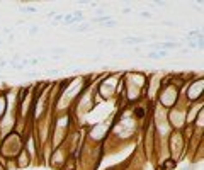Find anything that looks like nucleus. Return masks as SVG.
I'll return each mask as SVG.
<instances>
[{"instance_id":"39448f33","label":"nucleus","mask_w":204,"mask_h":170,"mask_svg":"<svg viewBox=\"0 0 204 170\" xmlns=\"http://www.w3.org/2000/svg\"><path fill=\"white\" fill-rule=\"evenodd\" d=\"M165 56H169L167 51H158V53H150V55H148L150 60H160V58H165Z\"/></svg>"},{"instance_id":"f03ea898","label":"nucleus","mask_w":204,"mask_h":170,"mask_svg":"<svg viewBox=\"0 0 204 170\" xmlns=\"http://www.w3.org/2000/svg\"><path fill=\"white\" fill-rule=\"evenodd\" d=\"M17 162H19V167H27L29 162H31V157H29V153L24 148L19 151V155H17Z\"/></svg>"},{"instance_id":"423d86ee","label":"nucleus","mask_w":204,"mask_h":170,"mask_svg":"<svg viewBox=\"0 0 204 170\" xmlns=\"http://www.w3.org/2000/svg\"><path fill=\"white\" fill-rule=\"evenodd\" d=\"M175 167H177V162L172 158V160H167V163L163 165L162 168H163V170H170V168H175Z\"/></svg>"},{"instance_id":"ddd939ff","label":"nucleus","mask_w":204,"mask_h":170,"mask_svg":"<svg viewBox=\"0 0 204 170\" xmlns=\"http://www.w3.org/2000/svg\"><path fill=\"white\" fill-rule=\"evenodd\" d=\"M0 43H2V41H0Z\"/></svg>"},{"instance_id":"6e6552de","label":"nucleus","mask_w":204,"mask_h":170,"mask_svg":"<svg viewBox=\"0 0 204 170\" xmlns=\"http://www.w3.org/2000/svg\"><path fill=\"white\" fill-rule=\"evenodd\" d=\"M51 51H54V53H67V49L65 48H53Z\"/></svg>"},{"instance_id":"1a4fd4ad","label":"nucleus","mask_w":204,"mask_h":170,"mask_svg":"<svg viewBox=\"0 0 204 170\" xmlns=\"http://www.w3.org/2000/svg\"><path fill=\"white\" fill-rule=\"evenodd\" d=\"M39 27H31V34H34V32H38Z\"/></svg>"},{"instance_id":"f8f14e48","label":"nucleus","mask_w":204,"mask_h":170,"mask_svg":"<svg viewBox=\"0 0 204 170\" xmlns=\"http://www.w3.org/2000/svg\"><path fill=\"white\" fill-rule=\"evenodd\" d=\"M156 170H163V168H162V167H160V168H156Z\"/></svg>"},{"instance_id":"9b49d317","label":"nucleus","mask_w":204,"mask_h":170,"mask_svg":"<svg viewBox=\"0 0 204 170\" xmlns=\"http://www.w3.org/2000/svg\"><path fill=\"white\" fill-rule=\"evenodd\" d=\"M184 170H194V167L191 165V167H187V168H184Z\"/></svg>"},{"instance_id":"20e7f679","label":"nucleus","mask_w":204,"mask_h":170,"mask_svg":"<svg viewBox=\"0 0 204 170\" xmlns=\"http://www.w3.org/2000/svg\"><path fill=\"white\" fill-rule=\"evenodd\" d=\"M7 113V97L5 95H0V117Z\"/></svg>"},{"instance_id":"7ed1b4c3","label":"nucleus","mask_w":204,"mask_h":170,"mask_svg":"<svg viewBox=\"0 0 204 170\" xmlns=\"http://www.w3.org/2000/svg\"><path fill=\"white\" fill-rule=\"evenodd\" d=\"M145 43V38H124L123 44H141Z\"/></svg>"},{"instance_id":"0eeeda50","label":"nucleus","mask_w":204,"mask_h":170,"mask_svg":"<svg viewBox=\"0 0 204 170\" xmlns=\"http://www.w3.org/2000/svg\"><path fill=\"white\" fill-rule=\"evenodd\" d=\"M116 22L114 21H107V22H104V27H114Z\"/></svg>"},{"instance_id":"9d476101","label":"nucleus","mask_w":204,"mask_h":170,"mask_svg":"<svg viewBox=\"0 0 204 170\" xmlns=\"http://www.w3.org/2000/svg\"><path fill=\"white\" fill-rule=\"evenodd\" d=\"M0 170H5V167H3V163L0 162Z\"/></svg>"},{"instance_id":"f257e3e1","label":"nucleus","mask_w":204,"mask_h":170,"mask_svg":"<svg viewBox=\"0 0 204 170\" xmlns=\"http://www.w3.org/2000/svg\"><path fill=\"white\" fill-rule=\"evenodd\" d=\"M185 94H187V99L189 100H197L199 97H201V94H202V80H201V78H199V80L196 78V80L187 87Z\"/></svg>"}]
</instances>
